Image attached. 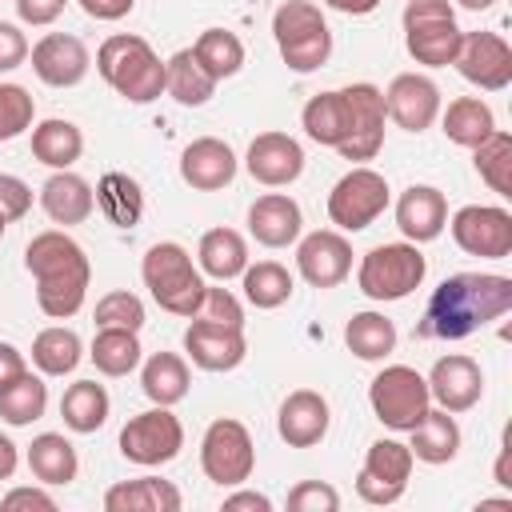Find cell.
I'll list each match as a JSON object with an SVG mask.
<instances>
[{
    "instance_id": "obj_1",
    "label": "cell",
    "mask_w": 512,
    "mask_h": 512,
    "mask_svg": "<svg viewBox=\"0 0 512 512\" xmlns=\"http://www.w3.org/2000/svg\"><path fill=\"white\" fill-rule=\"evenodd\" d=\"M512 308V280L496 272H456L440 280L424 316L416 320L420 340H464Z\"/></svg>"
},
{
    "instance_id": "obj_2",
    "label": "cell",
    "mask_w": 512,
    "mask_h": 512,
    "mask_svg": "<svg viewBox=\"0 0 512 512\" xmlns=\"http://www.w3.org/2000/svg\"><path fill=\"white\" fill-rule=\"evenodd\" d=\"M24 268L36 280V304L52 320H68L84 308L92 264L68 232H40L24 248Z\"/></svg>"
},
{
    "instance_id": "obj_3",
    "label": "cell",
    "mask_w": 512,
    "mask_h": 512,
    "mask_svg": "<svg viewBox=\"0 0 512 512\" xmlns=\"http://www.w3.org/2000/svg\"><path fill=\"white\" fill-rule=\"evenodd\" d=\"M96 72L128 104H148L164 92V60L152 52L144 36L132 32H116L96 48Z\"/></svg>"
},
{
    "instance_id": "obj_4",
    "label": "cell",
    "mask_w": 512,
    "mask_h": 512,
    "mask_svg": "<svg viewBox=\"0 0 512 512\" xmlns=\"http://www.w3.org/2000/svg\"><path fill=\"white\" fill-rule=\"evenodd\" d=\"M140 276H144V288L152 292V300L172 312V316H184L192 320L200 300H204V276L200 268L192 264L188 248H180L176 240H160L144 252V264H140Z\"/></svg>"
},
{
    "instance_id": "obj_5",
    "label": "cell",
    "mask_w": 512,
    "mask_h": 512,
    "mask_svg": "<svg viewBox=\"0 0 512 512\" xmlns=\"http://www.w3.org/2000/svg\"><path fill=\"white\" fill-rule=\"evenodd\" d=\"M272 36H276L280 60L292 72H316L332 56L328 20L312 0H284L272 16Z\"/></svg>"
},
{
    "instance_id": "obj_6",
    "label": "cell",
    "mask_w": 512,
    "mask_h": 512,
    "mask_svg": "<svg viewBox=\"0 0 512 512\" xmlns=\"http://www.w3.org/2000/svg\"><path fill=\"white\" fill-rule=\"evenodd\" d=\"M428 260L420 252V244L412 240H396V244H376L372 252H364L360 268H356V284L368 300H404L424 284Z\"/></svg>"
},
{
    "instance_id": "obj_7",
    "label": "cell",
    "mask_w": 512,
    "mask_h": 512,
    "mask_svg": "<svg viewBox=\"0 0 512 512\" xmlns=\"http://www.w3.org/2000/svg\"><path fill=\"white\" fill-rule=\"evenodd\" d=\"M460 24L448 0H408L404 4V44L416 64L444 68L460 52Z\"/></svg>"
},
{
    "instance_id": "obj_8",
    "label": "cell",
    "mask_w": 512,
    "mask_h": 512,
    "mask_svg": "<svg viewBox=\"0 0 512 512\" xmlns=\"http://www.w3.org/2000/svg\"><path fill=\"white\" fill-rule=\"evenodd\" d=\"M368 404H372L380 424H388L392 432H408L432 408L428 380L416 368H408V364H388L368 384Z\"/></svg>"
},
{
    "instance_id": "obj_9",
    "label": "cell",
    "mask_w": 512,
    "mask_h": 512,
    "mask_svg": "<svg viewBox=\"0 0 512 512\" xmlns=\"http://www.w3.org/2000/svg\"><path fill=\"white\" fill-rule=\"evenodd\" d=\"M200 468H204V476L212 484L240 488L256 468V448H252L248 428L240 420H232V416L212 420L204 440H200Z\"/></svg>"
},
{
    "instance_id": "obj_10",
    "label": "cell",
    "mask_w": 512,
    "mask_h": 512,
    "mask_svg": "<svg viewBox=\"0 0 512 512\" xmlns=\"http://www.w3.org/2000/svg\"><path fill=\"white\" fill-rule=\"evenodd\" d=\"M384 208H388V180L368 164L344 172L328 192V220L340 232H364Z\"/></svg>"
},
{
    "instance_id": "obj_11",
    "label": "cell",
    "mask_w": 512,
    "mask_h": 512,
    "mask_svg": "<svg viewBox=\"0 0 512 512\" xmlns=\"http://www.w3.org/2000/svg\"><path fill=\"white\" fill-rule=\"evenodd\" d=\"M180 448H184V428H180V420L172 416V408H164V404H156V408L132 416V420L120 428V456L132 460V464L156 468V464L176 460Z\"/></svg>"
},
{
    "instance_id": "obj_12",
    "label": "cell",
    "mask_w": 512,
    "mask_h": 512,
    "mask_svg": "<svg viewBox=\"0 0 512 512\" xmlns=\"http://www.w3.org/2000/svg\"><path fill=\"white\" fill-rule=\"evenodd\" d=\"M452 240L468 256L484 260H504L512 252V212L500 204H464L452 220Z\"/></svg>"
},
{
    "instance_id": "obj_13",
    "label": "cell",
    "mask_w": 512,
    "mask_h": 512,
    "mask_svg": "<svg viewBox=\"0 0 512 512\" xmlns=\"http://www.w3.org/2000/svg\"><path fill=\"white\" fill-rule=\"evenodd\" d=\"M412 476V448L400 440H372L364 468L356 476V496L364 504H396Z\"/></svg>"
},
{
    "instance_id": "obj_14",
    "label": "cell",
    "mask_w": 512,
    "mask_h": 512,
    "mask_svg": "<svg viewBox=\"0 0 512 512\" xmlns=\"http://www.w3.org/2000/svg\"><path fill=\"white\" fill-rule=\"evenodd\" d=\"M460 76L484 92H500L512 84V48L500 32H464L460 52L452 60Z\"/></svg>"
},
{
    "instance_id": "obj_15",
    "label": "cell",
    "mask_w": 512,
    "mask_h": 512,
    "mask_svg": "<svg viewBox=\"0 0 512 512\" xmlns=\"http://www.w3.org/2000/svg\"><path fill=\"white\" fill-rule=\"evenodd\" d=\"M348 104H352V132L348 140L336 148L344 160H372L380 148H384V120H388V108H384V92L376 84H348L344 88Z\"/></svg>"
},
{
    "instance_id": "obj_16",
    "label": "cell",
    "mask_w": 512,
    "mask_h": 512,
    "mask_svg": "<svg viewBox=\"0 0 512 512\" xmlns=\"http://www.w3.org/2000/svg\"><path fill=\"white\" fill-rule=\"evenodd\" d=\"M424 380H428V396L436 400V408H444L452 416L476 408L480 396H484V372H480V364L472 356H460V352L440 356Z\"/></svg>"
},
{
    "instance_id": "obj_17",
    "label": "cell",
    "mask_w": 512,
    "mask_h": 512,
    "mask_svg": "<svg viewBox=\"0 0 512 512\" xmlns=\"http://www.w3.org/2000/svg\"><path fill=\"white\" fill-rule=\"evenodd\" d=\"M296 272L312 288H336L352 272V244L340 232H332V228L308 232L296 244Z\"/></svg>"
},
{
    "instance_id": "obj_18",
    "label": "cell",
    "mask_w": 512,
    "mask_h": 512,
    "mask_svg": "<svg viewBox=\"0 0 512 512\" xmlns=\"http://www.w3.org/2000/svg\"><path fill=\"white\" fill-rule=\"evenodd\" d=\"M28 56H32V72H36L44 84H52V88H72V84H80V80L88 76V68H92V56H88L84 40H80V36H68V32H48V36H40Z\"/></svg>"
},
{
    "instance_id": "obj_19",
    "label": "cell",
    "mask_w": 512,
    "mask_h": 512,
    "mask_svg": "<svg viewBox=\"0 0 512 512\" xmlns=\"http://www.w3.org/2000/svg\"><path fill=\"white\" fill-rule=\"evenodd\" d=\"M388 120L404 132H424L440 116V88L420 72H400L384 92Z\"/></svg>"
},
{
    "instance_id": "obj_20",
    "label": "cell",
    "mask_w": 512,
    "mask_h": 512,
    "mask_svg": "<svg viewBox=\"0 0 512 512\" xmlns=\"http://www.w3.org/2000/svg\"><path fill=\"white\" fill-rule=\"evenodd\" d=\"M244 168L256 184L264 188H284L292 184L300 172H304V148L288 136V132H260L252 144H248V156H244Z\"/></svg>"
},
{
    "instance_id": "obj_21",
    "label": "cell",
    "mask_w": 512,
    "mask_h": 512,
    "mask_svg": "<svg viewBox=\"0 0 512 512\" xmlns=\"http://www.w3.org/2000/svg\"><path fill=\"white\" fill-rule=\"evenodd\" d=\"M184 352L204 372H232L248 356V340H244V328H220L208 320H192L184 332Z\"/></svg>"
},
{
    "instance_id": "obj_22",
    "label": "cell",
    "mask_w": 512,
    "mask_h": 512,
    "mask_svg": "<svg viewBox=\"0 0 512 512\" xmlns=\"http://www.w3.org/2000/svg\"><path fill=\"white\" fill-rule=\"evenodd\" d=\"M328 420H332L328 400H324L320 392H312V388H296V392H288L284 404H280L276 432H280V440H284L288 448H312V444L324 440Z\"/></svg>"
},
{
    "instance_id": "obj_23",
    "label": "cell",
    "mask_w": 512,
    "mask_h": 512,
    "mask_svg": "<svg viewBox=\"0 0 512 512\" xmlns=\"http://www.w3.org/2000/svg\"><path fill=\"white\" fill-rule=\"evenodd\" d=\"M232 176H236V152L216 136H200L180 152V180L196 192H220L232 184Z\"/></svg>"
},
{
    "instance_id": "obj_24",
    "label": "cell",
    "mask_w": 512,
    "mask_h": 512,
    "mask_svg": "<svg viewBox=\"0 0 512 512\" xmlns=\"http://www.w3.org/2000/svg\"><path fill=\"white\" fill-rule=\"evenodd\" d=\"M448 224V200L440 188L432 184H412L400 192L396 200V228L404 232V240L412 244H428L444 232Z\"/></svg>"
},
{
    "instance_id": "obj_25",
    "label": "cell",
    "mask_w": 512,
    "mask_h": 512,
    "mask_svg": "<svg viewBox=\"0 0 512 512\" xmlns=\"http://www.w3.org/2000/svg\"><path fill=\"white\" fill-rule=\"evenodd\" d=\"M300 224H304L300 204L292 196H284V192H264L248 208V232L264 248H288V244H296L300 240Z\"/></svg>"
},
{
    "instance_id": "obj_26",
    "label": "cell",
    "mask_w": 512,
    "mask_h": 512,
    "mask_svg": "<svg viewBox=\"0 0 512 512\" xmlns=\"http://www.w3.org/2000/svg\"><path fill=\"white\" fill-rule=\"evenodd\" d=\"M40 208L48 212L52 224H64V228H68V224H84V220L92 216V208H96V192H92V184H88L84 176L60 168V172H52V176L44 180V188H40Z\"/></svg>"
},
{
    "instance_id": "obj_27",
    "label": "cell",
    "mask_w": 512,
    "mask_h": 512,
    "mask_svg": "<svg viewBox=\"0 0 512 512\" xmlns=\"http://www.w3.org/2000/svg\"><path fill=\"white\" fill-rule=\"evenodd\" d=\"M180 492L172 480L160 476H140V480H120L104 492L108 512H180Z\"/></svg>"
},
{
    "instance_id": "obj_28",
    "label": "cell",
    "mask_w": 512,
    "mask_h": 512,
    "mask_svg": "<svg viewBox=\"0 0 512 512\" xmlns=\"http://www.w3.org/2000/svg\"><path fill=\"white\" fill-rule=\"evenodd\" d=\"M300 120H304L308 140H316V144H324V148H340V144L348 140V132H352V104H348L344 88H336V92H316V96L304 104Z\"/></svg>"
},
{
    "instance_id": "obj_29",
    "label": "cell",
    "mask_w": 512,
    "mask_h": 512,
    "mask_svg": "<svg viewBox=\"0 0 512 512\" xmlns=\"http://www.w3.org/2000/svg\"><path fill=\"white\" fill-rule=\"evenodd\" d=\"M216 84H220V80L192 56V48H180V52H172V56L164 60V92H168L176 104H184V108L208 104L212 92H216Z\"/></svg>"
},
{
    "instance_id": "obj_30",
    "label": "cell",
    "mask_w": 512,
    "mask_h": 512,
    "mask_svg": "<svg viewBox=\"0 0 512 512\" xmlns=\"http://www.w3.org/2000/svg\"><path fill=\"white\" fill-rule=\"evenodd\" d=\"M408 436H412V444H408L412 460H424V464H448L460 452V428H456L452 412H444V408H428L416 420V428H408Z\"/></svg>"
},
{
    "instance_id": "obj_31",
    "label": "cell",
    "mask_w": 512,
    "mask_h": 512,
    "mask_svg": "<svg viewBox=\"0 0 512 512\" xmlns=\"http://www.w3.org/2000/svg\"><path fill=\"white\" fill-rule=\"evenodd\" d=\"M196 260H200V272L212 276V280H232L248 268V244L236 228H208L200 236V248H196Z\"/></svg>"
},
{
    "instance_id": "obj_32",
    "label": "cell",
    "mask_w": 512,
    "mask_h": 512,
    "mask_svg": "<svg viewBox=\"0 0 512 512\" xmlns=\"http://www.w3.org/2000/svg\"><path fill=\"white\" fill-rule=\"evenodd\" d=\"M80 152H84V132H80L72 120L52 116V120H40V124L32 128V156H36L40 164H48L52 172L72 168V164L80 160Z\"/></svg>"
},
{
    "instance_id": "obj_33",
    "label": "cell",
    "mask_w": 512,
    "mask_h": 512,
    "mask_svg": "<svg viewBox=\"0 0 512 512\" xmlns=\"http://www.w3.org/2000/svg\"><path fill=\"white\" fill-rule=\"evenodd\" d=\"M188 384H192L188 380V364L176 352H152L144 360V368H140V388H144V396L152 404H164V408L180 404L188 396Z\"/></svg>"
},
{
    "instance_id": "obj_34",
    "label": "cell",
    "mask_w": 512,
    "mask_h": 512,
    "mask_svg": "<svg viewBox=\"0 0 512 512\" xmlns=\"http://www.w3.org/2000/svg\"><path fill=\"white\" fill-rule=\"evenodd\" d=\"M440 124H444V136L452 144H460V148H476L480 140H488L496 132V116L480 96H456L444 108Z\"/></svg>"
},
{
    "instance_id": "obj_35",
    "label": "cell",
    "mask_w": 512,
    "mask_h": 512,
    "mask_svg": "<svg viewBox=\"0 0 512 512\" xmlns=\"http://www.w3.org/2000/svg\"><path fill=\"white\" fill-rule=\"evenodd\" d=\"M28 468L40 484H72L80 472V460H76V448L60 432H40L28 444Z\"/></svg>"
},
{
    "instance_id": "obj_36",
    "label": "cell",
    "mask_w": 512,
    "mask_h": 512,
    "mask_svg": "<svg viewBox=\"0 0 512 512\" xmlns=\"http://www.w3.org/2000/svg\"><path fill=\"white\" fill-rule=\"evenodd\" d=\"M96 208L116 228H132L144 216V192L128 172H104L96 184Z\"/></svg>"
},
{
    "instance_id": "obj_37",
    "label": "cell",
    "mask_w": 512,
    "mask_h": 512,
    "mask_svg": "<svg viewBox=\"0 0 512 512\" xmlns=\"http://www.w3.org/2000/svg\"><path fill=\"white\" fill-rule=\"evenodd\" d=\"M108 408H112V400H108L104 384H96V380H76V384H68V392L60 396V416H64V424H68L72 432H80V436L96 432V428L108 420Z\"/></svg>"
},
{
    "instance_id": "obj_38",
    "label": "cell",
    "mask_w": 512,
    "mask_h": 512,
    "mask_svg": "<svg viewBox=\"0 0 512 512\" xmlns=\"http://www.w3.org/2000/svg\"><path fill=\"white\" fill-rule=\"evenodd\" d=\"M44 408H48V384L40 376H32L28 368L0 388V420L12 424V428H24V424L40 420Z\"/></svg>"
},
{
    "instance_id": "obj_39",
    "label": "cell",
    "mask_w": 512,
    "mask_h": 512,
    "mask_svg": "<svg viewBox=\"0 0 512 512\" xmlns=\"http://www.w3.org/2000/svg\"><path fill=\"white\" fill-rule=\"evenodd\" d=\"M80 356H84V344L64 324H52V328L36 332V340H32V364L44 376H68L80 364Z\"/></svg>"
},
{
    "instance_id": "obj_40",
    "label": "cell",
    "mask_w": 512,
    "mask_h": 512,
    "mask_svg": "<svg viewBox=\"0 0 512 512\" xmlns=\"http://www.w3.org/2000/svg\"><path fill=\"white\" fill-rule=\"evenodd\" d=\"M344 344L360 360H384L396 348V324L384 312H356L344 328Z\"/></svg>"
},
{
    "instance_id": "obj_41",
    "label": "cell",
    "mask_w": 512,
    "mask_h": 512,
    "mask_svg": "<svg viewBox=\"0 0 512 512\" xmlns=\"http://www.w3.org/2000/svg\"><path fill=\"white\" fill-rule=\"evenodd\" d=\"M140 352L144 348H140L136 332H128V328H96V340L88 348L96 372H104V376H128L140 364Z\"/></svg>"
},
{
    "instance_id": "obj_42",
    "label": "cell",
    "mask_w": 512,
    "mask_h": 512,
    "mask_svg": "<svg viewBox=\"0 0 512 512\" xmlns=\"http://www.w3.org/2000/svg\"><path fill=\"white\" fill-rule=\"evenodd\" d=\"M192 56H196L216 80H228V76H236V72L244 68V44H240V36L228 32V28H204V32L196 36V44H192Z\"/></svg>"
},
{
    "instance_id": "obj_43",
    "label": "cell",
    "mask_w": 512,
    "mask_h": 512,
    "mask_svg": "<svg viewBox=\"0 0 512 512\" xmlns=\"http://www.w3.org/2000/svg\"><path fill=\"white\" fill-rule=\"evenodd\" d=\"M472 164L480 172V180L496 192V196H512V136L508 132H492L488 140H480L472 148Z\"/></svg>"
},
{
    "instance_id": "obj_44",
    "label": "cell",
    "mask_w": 512,
    "mask_h": 512,
    "mask_svg": "<svg viewBox=\"0 0 512 512\" xmlns=\"http://www.w3.org/2000/svg\"><path fill=\"white\" fill-rule=\"evenodd\" d=\"M240 276H244V296L256 308H280L292 296V272L276 260H256Z\"/></svg>"
},
{
    "instance_id": "obj_45",
    "label": "cell",
    "mask_w": 512,
    "mask_h": 512,
    "mask_svg": "<svg viewBox=\"0 0 512 512\" xmlns=\"http://www.w3.org/2000/svg\"><path fill=\"white\" fill-rule=\"evenodd\" d=\"M92 320H96V328H128V332H140L144 328V304H140L136 292L116 288V292H108V296L96 300Z\"/></svg>"
},
{
    "instance_id": "obj_46",
    "label": "cell",
    "mask_w": 512,
    "mask_h": 512,
    "mask_svg": "<svg viewBox=\"0 0 512 512\" xmlns=\"http://www.w3.org/2000/svg\"><path fill=\"white\" fill-rule=\"evenodd\" d=\"M32 116H36V104H32L28 88L0 84V144L4 140H16L20 132H28L32 128Z\"/></svg>"
},
{
    "instance_id": "obj_47",
    "label": "cell",
    "mask_w": 512,
    "mask_h": 512,
    "mask_svg": "<svg viewBox=\"0 0 512 512\" xmlns=\"http://www.w3.org/2000/svg\"><path fill=\"white\" fill-rule=\"evenodd\" d=\"M192 320H208V324H220V328H244V308L228 288H212L208 284Z\"/></svg>"
},
{
    "instance_id": "obj_48",
    "label": "cell",
    "mask_w": 512,
    "mask_h": 512,
    "mask_svg": "<svg viewBox=\"0 0 512 512\" xmlns=\"http://www.w3.org/2000/svg\"><path fill=\"white\" fill-rule=\"evenodd\" d=\"M288 508L292 512H336L340 508V492L324 480H300L288 492Z\"/></svg>"
},
{
    "instance_id": "obj_49",
    "label": "cell",
    "mask_w": 512,
    "mask_h": 512,
    "mask_svg": "<svg viewBox=\"0 0 512 512\" xmlns=\"http://www.w3.org/2000/svg\"><path fill=\"white\" fill-rule=\"evenodd\" d=\"M28 208H32V188L20 176L0 172V212H4V220L12 224L20 216H28Z\"/></svg>"
},
{
    "instance_id": "obj_50",
    "label": "cell",
    "mask_w": 512,
    "mask_h": 512,
    "mask_svg": "<svg viewBox=\"0 0 512 512\" xmlns=\"http://www.w3.org/2000/svg\"><path fill=\"white\" fill-rule=\"evenodd\" d=\"M28 36L16 28V24H8V20H0V72H12V68H20L24 60H28Z\"/></svg>"
},
{
    "instance_id": "obj_51",
    "label": "cell",
    "mask_w": 512,
    "mask_h": 512,
    "mask_svg": "<svg viewBox=\"0 0 512 512\" xmlns=\"http://www.w3.org/2000/svg\"><path fill=\"white\" fill-rule=\"evenodd\" d=\"M64 8H68V0H16V16H20L24 24H36V28L52 24Z\"/></svg>"
},
{
    "instance_id": "obj_52",
    "label": "cell",
    "mask_w": 512,
    "mask_h": 512,
    "mask_svg": "<svg viewBox=\"0 0 512 512\" xmlns=\"http://www.w3.org/2000/svg\"><path fill=\"white\" fill-rule=\"evenodd\" d=\"M0 504H4L8 512H12V508H40V512H56V500H52L44 488H12Z\"/></svg>"
},
{
    "instance_id": "obj_53",
    "label": "cell",
    "mask_w": 512,
    "mask_h": 512,
    "mask_svg": "<svg viewBox=\"0 0 512 512\" xmlns=\"http://www.w3.org/2000/svg\"><path fill=\"white\" fill-rule=\"evenodd\" d=\"M80 8L92 20H124L136 8V0H80Z\"/></svg>"
},
{
    "instance_id": "obj_54",
    "label": "cell",
    "mask_w": 512,
    "mask_h": 512,
    "mask_svg": "<svg viewBox=\"0 0 512 512\" xmlns=\"http://www.w3.org/2000/svg\"><path fill=\"white\" fill-rule=\"evenodd\" d=\"M24 368H28V364H24V352H20L16 344L0 340V388H4L8 380H16Z\"/></svg>"
},
{
    "instance_id": "obj_55",
    "label": "cell",
    "mask_w": 512,
    "mask_h": 512,
    "mask_svg": "<svg viewBox=\"0 0 512 512\" xmlns=\"http://www.w3.org/2000/svg\"><path fill=\"white\" fill-rule=\"evenodd\" d=\"M236 508H252V512H272V500L264 496V492H232V496H224V512H236Z\"/></svg>"
},
{
    "instance_id": "obj_56",
    "label": "cell",
    "mask_w": 512,
    "mask_h": 512,
    "mask_svg": "<svg viewBox=\"0 0 512 512\" xmlns=\"http://www.w3.org/2000/svg\"><path fill=\"white\" fill-rule=\"evenodd\" d=\"M324 4L336 8V12H344V16H368V12L380 8V0H324Z\"/></svg>"
},
{
    "instance_id": "obj_57",
    "label": "cell",
    "mask_w": 512,
    "mask_h": 512,
    "mask_svg": "<svg viewBox=\"0 0 512 512\" xmlns=\"http://www.w3.org/2000/svg\"><path fill=\"white\" fill-rule=\"evenodd\" d=\"M16 464H20V456H16V444H12L8 436H0V480H12Z\"/></svg>"
},
{
    "instance_id": "obj_58",
    "label": "cell",
    "mask_w": 512,
    "mask_h": 512,
    "mask_svg": "<svg viewBox=\"0 0 512 512\" xmlns=\"http://www.w3.org/2000/svg\"><path fill=\"white\" fill-rule=\"evenodd\" d=\"M456 4H464V8H472V12H484V8H492L496 0H456Z\"/></svg>"
},
{
    "instance_id": "obj_59",
    "label": "cell",
    "mask_w": 512,
    "mask_h": 512,
    "mask_svg": "<svg viewBox=\"0 0 512 512\" xmlns=\"http://www.w3.org/2000/svg\"><path fill=\"white\" fill-rule=\"evenodd\" d=\"M4 224H8V220H4V212H0V236H4Z\"/></svg>"
}]
</instances>
